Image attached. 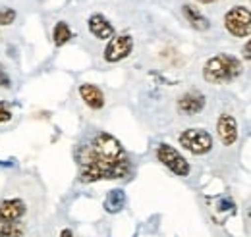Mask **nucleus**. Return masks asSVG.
I'll list each match as a JSON object with an SVG mask.
<instances>
[{
	"instance_id": "nucleus-1",
	"label": "nucleus",
	"mask_w": 251,
	"mask_h": 237,
	"mask_svg": "<svg viewBox=\"0 0 251 237\" xmlns=\"http://www.w3.org/2000/svg\"><path fill=\"white\" fill-rule=\"evenodd\" d=\"M79 181L95 183L102 179H120L129 172V160L122 143L110 133H97L87 145L77 148Z\"/></svg>"
},
{
	"instance_id": "nucleus-2",
	"label": "nucleus",
	"mask_w": 251,
	"mask_h": 237,
	"mask_svg": "<svg viewBox=\"0 0 251 237\" xmlns=\"http://www.w3.org/2000/svg\"><path fill=\"white\" fill-rule=\"evenodd\" d=\"M244 71L242 62L232 54H217L209 58L203 66V79L211 85L232 83Z\"/></svg>"
},
{
	"instance_id": "nucleus-3",
	"label": "nucleus",
	"mask_w": 251,
	"mask_h": 237,
	"mask_svg": "<svg viewBox=\"0 0 251 237\" xmlns=\"http://www.w3.org/2000/svg\"><path fill=\"white\" fill-rule=\"evenodd\" d=\"M180 145L195 156L209 154L213 150V135L203 127H188L178 135Z\"/></svg>"
},
{
	"instance_id": "nucleus-4",
	"label": "nucleus",
	"mask_w": 251,
	"mask_h": 237,
	"mask_svg": "<svg viewBox=\"0 0 251 237\" xmlns=\"http://www.w3.org/2000/svg\"><path fill=\"white\" fill-rule=\"evenodd\" d=\"M155 156H157L158 162L162 166H166L174 176H180V178H188L189 176V172H191L189 162L184 158V154L178 148L172 147V145L160 143L157 147V150H155Z\"/></svg>"
},
{
	"instance_id": "nucleus-5",
	"label": "nucleus",
	"mask_w": 251,
	"mask_h": 237,
	"mask_svg": "<svg viewBox=\"0 0 251 237\" xmlns=\"http://www.w3.org/2000/svg\"><path fill=\"white\" fill-rule=\"evenodd\" d=\"M224 27L236 39L251 37V10L246 6H234L224 14Z\"/></svg>"
},
{
	"instance_id": "nucleus-6",
	"label": "nucleus",
	"mask_w": 251,
	"mask_h": 237,
	"mask_svg": "<svg viewBox=\"0 0 251 237\" xmlns=\"http://www.w3.org/2000/svg\"><path fill=\"white\" fill-rule=\"evenodd\" d=\"M131 52H133V37L127 35V33H124V35H114L108 41L102 58L106 60L108 64H116V62H122L124 58H127Z\"/></svg>"
},
{
	"instance_id": "nucleus-7",
	"label": "nucleus",
	"mask_w": 251,
	"mask_h": 237,
	"mask_svg": "<svg viewBox=\"0 0 251 237\" xmlns=\"http://www.w3.org/2000/svg\"><path fill=\"white\" fill-rule=\"evenodd\" d=\"M27 216V203L20 197H10L0 203V222H14L24 224V218Z\"/></svg>"
},
{
	"instance_id": "nucleus-8",
	"label": "nucleus",
	"mask_w": 251,
	"mask_h": 237,
	"mask_svg": "<svg viewBox=\"0 0 251 237\" xmlns=\"http://www.w3.org/2000/svg\"><path fill=\"white\" fill-rule=\"evenodd\" d=\"M217 135L224 147H232L238 141V121L232 114L222 112L217 119Z\"/></svg>"
},
{
	"instance_id": "nucleus-9",
	"label": "nucleus",
	"mask_w": 251,
	"mask_h": 237,
	"mask_svg": "<svg viewBox=\"0 0 251 237\" xmlns=\"http://www.w3.org/2000/svg\"><path fill=\"white\" fill-rule=\"evenodd\" d=\"M205 102L207 100H205V95L203 93H199V91H188V93H184L178 98L176 108L184 116H195V114H199L205 108Z\"/></svg>"
},
{
	"instance_id": "nucleus-10",
	"label": "nucleus",
	"mask_w": 251,
	"mask_h": 237,
	"mask_svg": "<svg viewBox=\"0 0 251 237\" xmlns=\"http://www.w3.org/2000/svg\"><path fill=\"white\" fill-rule=\"evenodd\" d=\"M87 27L89 33L93 35L95 39L99 41H110L114 37V27L112 24L102 16V14H93L89 20H87Z\"/></svg>"
},
{
	"instance_id": "nucleus-11",
	"label": "nucleus",
	"mask_w": 251,
	"mask_h": 237,
	"mask_svg": "<svg viewBox=\"0 0 251 237\" xmlns=\"http://www.w3.org/2000/svg\"><path fill=\"white\" fill-rule=\"evenodd\" d=\"M79 96L91 110H100L104 106V93L93 83H81L79 85Z\"/></svg>"
},
{
	"instance_id": "nucleus-12",
	"label": "nucleus",
	"mask_w": 251,
	"mask_h": 237,
	"mask_svg": "<svg viewBox=\"0 0 251 237\" xmlns=\"http://www.w3.org/2000/svg\"><path fill=\"white\" fill-rule=\"evenodd\" d=\"M182 14H184L186 22H188L193 29L207 31L209 27H211V22H209V20H207V18H205L201 12H199V8H195V6H191V4H184Z\"/></svg>"
},
{
	"instance_id": "nucleus-13",
	"label": "nucleus",
	"mask_w": 251,
	"mask_h": 237,
	"mask_svg": "<svg viewBox=\"0 0 251 237\" xmlns=\"http://www.w3.org/2000/svg\"><path fill=\"white\" fill-rule=\"evenodd\" d=\"M126 205V193L122 189H114V191H110L108 195H106V199H104V210L106 212H110V214H116V212H120Z\"/></svg>"
},
{
	"instance_id": "nucleus-14",
	"label": "nucleus",
	"mask_w": 251,
	"mask_h": 237,
	"mask_svg": "<svg viewBox=\"0 0 251 237\" xmlns=\"http://www.w3.org/2000/svg\"><path fill=\"white\" fill-rule=\"evenodd\" d=\"M72 37H74L72 29H70V25L66 22H58L54 25V29H52V43H54V47H64L66 43H70Z\"/></svg>"
},
{
	"instance_id": "nucleus-15",
	"label": "nucleus",
	"mask_w": 251,
	"mask_h": 237,
	"mask_svg": "<svg viewBox=\"0 0 251 237\" xmlns=\"http://www.w3.org/2000/svg\"><path fill=\"white\" fill-rule=\"evenodd\" d=\"M0 237H25V226L14 222H0Z\"/></svg>"
},
{
	"instance_id": "nucleus-16",
	"label": "nucleus",
	"mask_w": 251,
	"mask_h": 237,
	"mask_svg": "<svg viewBox=\"0 0 251 237\" xmlns=\"http://www.w3.org/2000/svg\"><path fill=\"white\" fill-rule=\"evenodd\" d=\"M16 22V10L14 8H2L0 10V27L12 25Z\"/></svg>"
},
{
	"instance_id": "nucleus-17",
	"label": "nucleus",
	"mask_w": 251,
	"mask_h": 237,
	"mask_svg": "<svg viewBox=\"0 0 251 237\" xmlns=\"http://www.w3.org/2000/svg\"><path fill=\"white\" fill-rule=\"evenodd\" d=\"M12 119V110L6 100H0V123H6Z\"/></svg>"
},
{
	"instance_id": "nucleus-18",
	"label": "nucleus",
	"mask_w": 251,
	"mask_h": 237,
	"mask_svg": "<svg viewBox=\"0 0 251 237\" xmlns=\"http://www.w3.org/2000/svg\"><path fill=\"white\" fill-rule=\"evenodd\" d=\"M0 87L2 89H10L12 87V79H10V75H8V71L0 66Z\"/></svg>"
},
{
	"instance_id": "nucleus-19",
	"label": "nucleus",
	"mask_w": 251,
	"mask_h": 237,
	"mask_svg": "<svg viewBox=\"0 0 251 237\" xmlns=\"http://www.w3.org/2000/svg\"><path fill=\"white\" fill-rule=\"evenodd\" d=\"M242 56L251 62V39L244 45V48H242Z\"/></svg>"
},
{
	"instance_id": "nucleus-20",
	"label": "nucleus",
	"mask_w": 251,
	"mask_h": 237,
	"mask_svg": "<svg viewBox=\"0 0 251 237\" xmlns=\"http://www.w3.org/2000/svg\"><path fill=\"white\" fill-rule=\"evenodd\" d=\"M60 237H74V232L70 228H64L62 232H60Z\"/></svg>"
},
{
	"instance_id": "nucleus-21",
	"label": "nucleus",
	"mask_w": 251,
	"mask_h": 237,
	"mask_svg": "<svg viewBox=\"0 0 251 237\" xmlns=\"http://www.w3.org/2000/svg\"><path fill=\"white\" fill-rule=\"evenodd\" d=\"M199 4H215V2H219V0H197Z\"/></svg>"
}]
</instances>
